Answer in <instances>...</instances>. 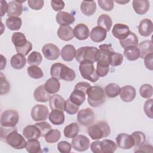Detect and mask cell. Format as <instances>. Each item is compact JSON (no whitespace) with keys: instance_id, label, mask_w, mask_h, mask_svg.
<instances>
[{"instance_id":"ac0fdd59","label":"cell","mask_w":153,"mask_h":153,"mask_svg":"<svg viewBox=\"0 0 153 153\" xmlns=\"http://www.w3.org/2000/svg\"><path fill=\"white\" fill-rule=\"evenodd\" d=\"M65 100L60 94H55L51 96L49 99V105L51 110L57 109L62 111H64Z\"/></svg>"},{"instance_id":"9f6ffc18","label":"cell","mask_w":153,"mask_h":153,"mask_svg":"<svg viewBox=\"0 0 153 153\" xmlns=\"http://www.w3.org/2000/svg\"><path fill=\"white\" fill-rule=\"evenodd\" d=\"M27 4L31 9L39 10L43 7L44 1L43 0H29L27 1Z\"/></svg>"},{"instance_id":"836d02e7","label":"cell","mask_w":153,"mask_h":153,"mask_svg":"<svg viewBox=\"0 0 153 153\" xmlns=\"http://www.w3.org/2000/svg\"><path fill=\"white\" fill-rule=\"evenodd\" d=\"M97 24L98 26L103 28L106 32H109L112 25V20L109 15L102 14L99 17Z\"/></svg>"},{"instance_id":"03108f58","label":"cell","mask_w":153,"mask_h":153,"mask_svg":"<svg viewBox=\"0 0 153 153\" xmlns=\"http://www.w3.org/2000/svg\"><path fill=\"white\" fill-rule=\"evenodd\" d=\"M128 2V1H126V2H124V1H121H121H120V2H119V1H117V3H119V4H121V3H124V4H125V3H127Z\"/></svg>"},{"instance_id":"cb8c5ba5","label":"cell","mask_w":153,"mask_h":153,"mask_svg":"<svg viewBox=\"0 0 153 153\" xmlns=\"http://www.w3.org/2000/svg\"><path fill=\"white\" fill-rule=\"evenodd\" d=\"M33 97L36 101L39 102H47L50 98V94L47 91L44 85L38 86L33 92Z\"/></svg>"},{"instance_id":"ee69618b","label":"cell","mask_w":153,"mask_h":153,"mask_svg":"<svg viewBox=\"0 0 153 153\" xmlns=\"http://www.w3.org/2000/svg\"><path fill=\"white\" fill-rule=\"evenodd\" d=\"M60 136L61 133L59 130L53 129L47 133L44 137L46 142L48 143H53L59 141L60 139Z\"/></svg>"},{"instance_id":"ab89813d","label":"cell","mask_w":153,"mask_h":153,"mask_svg":"<svg viewBox=\"0 0 153 153\" xmlns=\"http://www.w3.org/2000/svg\"><path fill=\"white\" fill-rule=\"evenodd\" d=\"M121 88L116 83H109L105 88V93L109 98L117 97L120 92Z\"/></svg>"},{"instance_id":"52a82bcc","label":"cell","mask_w":153,"mask_h":153,"mask_svg":"<svg viewBox=\"0 0 153 153\" xmlns=\"http://www.w3.org/2000/svg\"><path fill=\"white\" fill-rule=\"evenodd\" d=\"M94 113L90 108L80 110L77 115V120L78 123L85 127L91 125L94 123Z\"/></svg>"},{"instance_id":"7402d4cb","label":"cell","mask_w":153,"mask_h":153,"mask_svg":"<svg viewBox=\"0 0 153 153\" xmlns=\"http://www.w3.org/2000/svg\"><path fill=\"white\" fill-rule=\"evenodd\" d=\"M109 71V62L108 59L100 57L97 62L96 72L99 77L105 76Z\"/></svg>"},{"instance_id":"1f68e13d","label":"cell","mask_w":153,"mask_h":153,"mask_svg":"<svg viewBox=\"0 0 153 153\" xmlns=\"http://www.w3.org/2000/svg\"><path fill=\"white\" fill-rule=\"evenodd\" d=\"M26 63L25 56L17 53L13 55L10 60V65L15 69H22Z\"/></svg>"},{"instance_id":"4fadbf2b","label":"cell","mask_w":153,"mask_h":153,"mask_svg":"<svg viewBox=\"0 0 153 153\" xmlns=\"http://www.w3.org/2000/svg\"><path fill=\"white\" fill-rule=\"evenodd\" d=\"M136 91L134 87L127 85L121 88L120 96L124 102H131L136 97Z\"/></svg>"},{"instance_id":"7c38bea8","label":"cell","mask_w":153,"mask_h":153,"mask_svg":"<svg viewBox=\"0 0 153 153\" xmlns=\"http://www.w3.org/2000/svg\"><path fill=\"white\" fill-rule=\"evenodd\" d=\"M112 33L115 38L119 40L126 38L130 33L129 27L123 23H116L114 26Z\"/></svg>"},{"instance_id":"484cf974","label":"cell","mask_w":153,"mask_h":153,"mask_svg":"<svg viewBox=\"0 0 153 153\" xmlns=\"http://www.w3.org/2000/svg\"><path fill=\"white\" fill-rule=\"evenodd\" d=\"M75 76L76 74L75 71L62 63L59 72V79L72 81L75 79Z\"/></svg>"},{"instance_id":"30bf717a","label":"cell","mask_w":153,"mask_h":153,"mask_svg":"<svg viewBox=\"0 0 153 153\" xmlns=\"http://www.w3.org/2000/svg\"><path fill=\"white\" fill-rule=\"evenodd\" d=\"M117 145L123 149H129L134 146L133 138L131 135L121 133L117 135L115 138Z\"/></svg>"},{"instance_id":"f5cc1de1","label":"cell","mask_w":153,"mask_h":153,"mask_svg":"<svg viewBox=\"0 0 153 153\" xmlns=\"http://www.w3.org/2000/svg\"><path fill=\"white\" fill-rule=\"evenodd\" d=\"M72 148L71 144L67 141H60L57 143V149L61 153H69Z\"/></svg>"},{"instance_id":"680465c9","label":"cell","mask_w":153,"mask_h":153,"mask_svg":"<svg viewBox=\"0 0 153 153\" xmlns=\"http://www.w3.org/2000/svg\"><path fill=\"white\" fill-rule=\"evenodd\" d=\"M144 64L145 67L150 70L152 71L153 70V53H150L148 55H146L144 58Z\"/></svg>"},{"instance_id":"277c9868","label":"cell","mask_w":153,"mask_h":153,"mask_svg":"<svg viewBox=\"0 0 153 153\" xmlns=\"http://www.w3.org/2000/svg\"><path fill=\"white\" fill-rule=\"evenodd\" d=\"M79 70L81 76L92 82H96L99 76L97 74L93 63L90 61H83L79 63Z\"/></svg>"},{"instance_id":"8d00e7d4","label":"cell","mask_w":153,"mask_h":153,"mask_svg":"<svg viewBox=\"0 0 153 153\" xmlns=\"http://www.w3.org/2000/svg\"><path fill=\"white\" fill-rule=\"evenodd\" d=\"M120 43L124 48L128 46H137L138 45V38L134 33L130 32L126 38L120 40Z\"/></svg>"},{"instance_id":"6125c7cd","label":"cell","mask_w":153,"mask_h":153,"mask_svg":"<svg viewBox=\"0 0 153 153\" xmlns=\"http://www.w3.org/2000/svg\"><path fill=\"white\" fill-rule=\"evenodd\" d=\"M138 149L135 151V152H152L153 149H152V146L151 145L149 144H143L140 146H139Z\"/></svg>"},{"instance_id":"f1b7e54d","label":"cell","mask_w":153,"mask_h":153,"mask_svg":"<svg viewBox=\"0 0 153 153\" xmlns=\"http://www.w3.org/2000/svg\"><path fill=\"white\" fill-rule=\"evenodd\" d=\"M45 90L50 94H55L57 93L60 88V83L58 79L51 77L47 80L44 84Z\"/></svg>"},{"instance_id":"603a6c76","label":"cell","mask_w":153,"mask_h":153,"mask_svg":"<svg viewBox=\"0 0 153 153\" xmlns=\"http://www.w3.org/2000/svg\"><path fill=\"white\" fill-rule=\"evenodd\" d=\"M76 49L71 44L65 45L61 50L60 54L62 59L66 62H71L76 56Z\"/></svg>"},{"instance_id":"ffe728a7","label":"cell","mask_w":153,"mask_h":153,"mask_svg":"<svg viewBox=\"0 0 153 153\" xmlns=\"http://www.w3.org/2000/svg\"><path fill=\"white\" fill-rule=\"evenodd\" d=\"M132 6L134 11L139 15L146 13L149 9V2L147 0H134Z\"/></svg>"},{"instance_id":"ba28073f","label":"cell","mask_w":153,"mask_h":153,"mask_svg":"<svg viewBox=\"0 0 153 153\" xmlns=\"http://www.w3.org/2000/svg\"><path fill=\"white\" fill-rule=\"evenodd\" d=\"M30 114L33 121H44L47 119L49 111L45 105L37 104L32 108Z\"/></svg>"},{"instance_id":"7dc6e473","label":"cell","mask_w":153,"mask_h":153,"mask_svg":"<svg viewBox=\"0 0 153 153\" xmlns=\"http://www.w3.org/2000/svg\"><path fill=\"white\" fill-rule=\"evenodd\" d=\"M109 62V65H111L112 66L115 67L120 66L123 62V56L120 53L114 52L111 54Z\"/></svg>"},{"instance_id":"8992f818","label":"cell","mask_w":153,"mask_h":153,"mask_svg":"<svg viewBox=\"0 0 153 153\" xmlns=\"http://www.w3.org/2000/svg\"><path fill=\"white\" fill-rule=\"evenodd\" d=\"M19 120L18 112L14 109H7L1 115V126L5 127H16Z\"/></svg>"},{"instance_id":"d590c367","label":"cell","mask_w":153,"mask_h":153,"mask_svg":"<svg viewBox=\"0 0 153 153\" xmlns=\"http://www.w3.org/2000/svg\"><path fill=\"white\" fill-rule=\"evenodd\" d=\"M79 130V127L78 124L76 123H72L64 128V136L66 138H74L78 134Z\"/></svg>"},{"instance_id":"b9f144b4","label":"cell","mask_w":153,"mask_h":153,"mask_svg":"<svg viewBox=\"0 0 153 153\" xmlns=\"http://www.w3.org/2000/svg\"><path fill=\"white\" fill-rule=\"evenodd\" d=\"M28 75L33 79H40L43 77L44 73L42 69L36 65H31L27 68Z\"/></svg>"},{"instance_id":"2e32d148","label":"cell","mask_w":153,"mask_h":153,"mask_svg":"<svg viewBox=\"0 0 153 153\" xmlns=\"http://www.w3.org/2000/svg\"><path fill=\"white\" fill-rule=\"evenodd\" d=\"M74 16L66 11H59L56 16V22L60 26H69L75 22Z\"/></svg>"},{"instance_id":"74e56055","label":"cell","mask_w":153,"mask_h":153,"mask_svg":"<svg viewBox=\"0 0 153 153\" xmlns=\"http://www.w3.org/2000/svg\"><path fill=\"white\" fill-rule=\"evenodd\" d=\"M5 24L7 27L11 30H17L20 29L22 20L19 17H9L7 19Z\"/></svg>"},{"instance_id":"3957f363","label":"cell","mask_w":153,"mask_h":153,"mask_svg":"<svg viewBox=\"0 0 153 153\" xmlns=\"http://www.w3.org/2000/svg\"><path fill=\"white\" fill-rule=\"evenodd\" d=\"M87 100L91 107L96 108L105 101V93L103 88L98 85L91 86L87 91Z\"/></svg>"},{"instance_id":"7bdbcfd3","label":"cell","mask_w":153,"mask_h":153,"mask_svg":"<svg viewBox=\"0 0 153 153\" xmlns=\"http://www.w3.org/2000/svg\"><path fill=\"white\" fill-rule=\"evenodd\" d=\"M42 60V57L40 53L33 51L30 53L27 59V62L29 65H39L41 64Z\"/></svg>"},{"instance_id":"d6986e66","label":"cell","mask_w":153,"mask_h":153,"mask_svg":"<svg viewBox=\"0 0 153 153\" xmlns=\"http://www.w3.org/2000/svg\"><path fill=\"white\" fill-rule=\"evenodd\" d=\"M107 35V32L103 28L100 26L94 27L90 33L91 39L95 42H100L105 39Z\"/></svg>"},{"instance_id":"83f0119b","label":"cell","mask_w":153,"mask_h":153,"mask_svg":"<svg viewBox=\"0 0 153 153\" xmlns=\"http://www.w3.org/2000/svg\"><path fill=\"white\" fill-rule=\"evenodd\" d=\"M96 8L97 6L96 2L94 1H82L80 5L81 12L87 16H92L96 12Z\"/></svg>"},{"instance_id":"11a10c76","label":"cell","mask_w":153,"mask_h":153,"mask_svg":"<svg viewBox=\"0 0 153 153\" xmlns=\"http://www.w3.org/2000/svg\"><path fill=\"white\" fill-rule=\"evenodd\" d=\"M153 104V99H148L145 103L144 106H143V109L145 114L146 116L151 118H153V114L152 111V106Z\"/></svg>"},{"instance_id":"8fae6325","label":"cell","mask_w":153,"mask_h":153,"mask_svg":"<svg viewBox=\"0 0 153 153\" xmlns=\"http://www.w3.org/2000/svg\"><path fill=\"white\" fill-rule=\"evenodd\" d=\"M44 56L48 60H54L59 57L60 51L57 46L53 44H45L42 48Z\"/></svg>"},{"instance_id":"816d5d0a","label":"cell","mask_w":153,"mask_h":153,"mask_svg":"<svg viewBox=\"0 0 153 153\" xmlns=\"http://www.w3.org/2000/svg\"><path fill=\"white\" fill-rule=\"evenodd\" d=\"M1 95L7 94L10 90V84L2 73H1Z\"/></svg>"},{"instance_id":"9c48e42d","label":"cell","mask_w":153,"mask_h":153,"mask_svg":"<svg viewBox=\"0 0 153 153\" xmlns=\"http://www.w3.org/2000/svg\"><path fill=\"white\" fill-rule=\"evenodd\" d=\"M90 140L84 135L79 134L75 136L72 140V148L77 151L83 152L87 151L90 146Z\"/></svg>"},{"instance_id":"5b68a950","label":"cell","mask_w":153,"mask_h":153,"mask_svg":"<svg viewBox=\"0 0 153 153\" xmlns=\"http://www.w3.org/2000/svg\"><path fill=\"white\" fill-rule=\"evenodd\" d=\"M8 145L16 149H22L25 148L26 142L23 136L19 133L16 129L11 131L4 140Z\"/></svg>"},{"instance_id":"e7e4bbea","label":"cell","mask_w":153,"mask_h":153,"mask_svg":"<svg viewBox=\"0 0 153 153\" xmlns=\"http://www.w3.org/2000/svg\"><path fill=\"white\" fill-rule=\"evenodd\" d=\"M1 70H2L6 66V63H7V60L4 57V56L2 54L1 55Z\"/></svg>"},{"instance_id":"91938a15","label":"cell","mask_w":153,"mask_h":153,"mask_svg":"<svg viewBox=\"0 0 153 153\" xmlns=\"http://www.w3.org/2000/svg\"><path fill=\"white\" fill-rule=\"evenodd\" d=\"M65 2L63 1H51V6L55 11H59L65 7Z\"/></svg>"},{"instance_id":"d6a6232c","label":"cell","mask_w":153,"mask_h":153,"mask_svg":"<svg viewBox=\"0 0 153 153\" xmlns=\"http://www.w3.org/2000/svg\"><path fill=\"white\" fill-rule=\"evenodd\" d=\"M138 48L140 51V57L143 59L146 55L153 53V44L150 40H145L139 43Z\"/></svg>"},{"instance_id":"681fc988","label":"cell","mask_w":153,"mask_h":153,"mask_svg":"<svg viewBox=\"0 0 153 153\" xmlns=\"http://www.w3.org/2000/svg\"><path fill=\"white\" fill-rule=\"evenodd\" d=\"M99 50L101 53V57H105L106 59H109V57L111 54L114 52L112 45L111 44H102L99 45Z\"/></svg>"},{"instance_id":"f35d334b","label":"cell","mask_w":153,"mask_h":153,"mask_svg":"<svg viewBox=\"0 0 153 153\" xmlns=\"http://www.w3.org/2000/svg\"><path fill=\"white\" fill-rule=\"evenodd\" d=\"M25 148L29 153H39L42 152L40 142L37 139L28 140V141L26 142Z\"/></svg>"},{"instance_id":"f6af8a7d","label":"cell","mask_w":153,"mask_h":153,"mask_svg":"<svg viewBox=\"0 0 153 153\" xmlns=\"http://www.w3.org/2000/svg\"><path fill=\"white\" fill-rule=\"evenodd\" d=\"M131 136L133 138L135 146L139 147L145 143L146 136L143 132L140 131H136L133 132Z\"/></svg>"},{"instance_id":"7a4b0ae2","label":"cell","mask_w":153,"mask_h":153,"mask_svg":"<svg viewBox=\"0 0 153 153\" xmlns=\"http://www.w3.org/2000/svg\"><path fill=\"white\" fill-rule=\"evenodd\" d=\"M87 132L91 139L99 140L108 137L111 133V128L106 122L100 121L89 126Z\"/></svg>"},{"instance_id":"be15d7a7","label":"cell","mask_w":153,"mask_h":153,"mask_svg":"<svg viewBox=\"0 0 153 153\" xmlns=\"http://www.w3.org/2000/svg\"><path fill=\"white\" fill-rule=\"evenodd\" d=\"M1 17H2L8 10V4L5 1L1 0Z\"/></svg>"},{"instance_id":"6da1fadb","label":"cell","mask_w":153,"mask_h":153,"mask_svg":"<svg viewBox=\"0 0 153 153\" xmlns=\"http://www.w3.org/2000/svg\"><path fill=\"white\" fill-rule=\"evenodd\" d=\"M101 57L100 50L95 47H82L76 51L75 59L78 63L83 61H90L92 63L97 62Z\"/></svg>"},{"instance_id":"f546056e","label":"cell","mask_w":153,"mask_h":153,"mask_svg":"<svg viewBox=\"0 0 153 153\" xmlns=\"http://www.w3.org/2000/svg\"><path fill=\"white\" fill-rule=\"evenodd\" d=\"M123 54L129 61H134L140 57V51L137 46H128L124 48Z\"/></svg>"},{"instance_id":"e0dca14e","label":"cell","mask_w":153,"mask_h":153,"mask_svg":"<svg viewBox=\"0 0 153 153\" xmlns=\"http://www.w3.org/2000/svg\"><path fill=\"white\" fill-rule=\"evenodd\" d=\"M90 32L88 26L84 23H79L74 29V36L78 40H85L89 36Z\"/></svg>"},{"instance_id":"6f0895ef","label":"cell","mask_w":153,"mask_h":153,"mask_svg":"<svg viewBox=\"0 0 153 153\" xmlns=\"http://www.w3.org/2000/svg\"><path fill=\"white\" fill-rule=\"evenodd\" d=\"M32 44L29 41H27V43L23 47H20V48H16V50L18 53L21 54L25 56L27 55L28 53L32 50Z\"/></svg>"},{"instance_id":"f907efd6","label":"cell","mask_w":153,"mask_h":153,"mask_svg":"<svg viewBox=\"0 0 153 153\" xmlns=\"http://www.w3.org/2000/svg\"><path fill=\"white\" fill-rule=\"evenodd\" d=\"M35 125L38 127L41 132V137L45 136L47 133L52 130L51 126L45 121L36 123Z\"/></svg>"},{"instance_id":"d4e9b609","label":"cell","mask_w":153,"mask_h":153,"mask_svg":"<svg viewBox=\"0 0 153 153\" xmlns=\"http://www.w3.org/2000/svg\"><path fill=\"white\" fill-rule=\"evenodd\" d=\"M23 134L27 140L37 139L41 137V132L35 125H28L23 130Z\"/></svg>"},{"instance_id":"44dd1931","label":"cell","mask_w":153,"mask_h":153,"mask_svg":"<svg viewBox=\"0 0 153 153\" xmlns=\"http://www.w3.org/2000/svg\"><path fill=\"white\" fill-rule=\"evenodd\" d=\"M57 36L65 41H69L74 37V30L70 26H60L57 30Z\"/></svg>"},{"instance_id":"db71d44e","label":"cell","mask_w":153,"mask_h":153,"mask_svg":"<svg viewBox=\"0 0 153 153\" xmlns=\"http://www.w3.org/2000/svg\"><path fill=\"white\" fill-rule=\"evenodd\" d=\"M98 4L99 7L104 11H111L114 7V4L112 1L109 0H98Z\"/></svg>"},{"instance_id":"9a60e30c","label":"cell","mask_w":153,"mask_h":153,"mask_svg":"<svg viewBox=\"0 0 153 153\" xmlns=\"http://www.w3.org/2000/svg\"><path fill=\"white\" fill-rule=\"evenodd\" d=\"M153 31L152 22L148 19L142 20L138 26V32L142 36H149Z\"/></svg>"},{"instance_id":"94428289","label":"cell","mask_w":153,"mask_h":153,"mask_svg":"<svg viewBox=\"0 0 153 153\" xmlns=\"http://www.w3.org/2000/svg\"><path fill=\"white\" fill-rule=\"evenodd\" d=\"M90 149L94 153H102L101 148V141L96 140L91 143Z\"/></svg>"},{"instance_id":"4316f807","label":"cell","mask_w":153,"mask_h":153,"mask_svg":"<svg viewBox=\"0 0 153 153\" xmlns=\"http://www.w3.org/2000/svg\"><path fill=\"white\" fill-rule=\"evenodd\" d=\"M86 93L77 88H74V91L71 93L69 99L73 103L78 106L81 105L85 100Z\"/></svg>"},{"instance_id":"60d3db41","label":"cell","mask_w":153,"mask_h":153,"mask_svg":"<svg viewBox=\"0 0 153 153\" xmlns=\"http://www.w3.org/2000/svg\"><path fill=\"white\" fill-rule=\"evenodd\" d=\"M117 148V144L112 140L103 139L101 141L102 153H112L116 151Z\"/></svg>"},{"instance_id":"e575fe53","label":"cell","mask_w":153,"mask_h":153,"mask_svg":"<svg viewBox=\"0 0 153 153\" xmlns=\"http://www.w3.org/2000/svg\"><path fill=\"white\" fill-rule=\"evenodd\" d=\"M11 41L15 48L23 47L27 42L26 36L24 33L19 32H14L11 36Z\"/></svg>"},{"instance_id":"c3c4849f","label":"cell","mask_w":153,"mask_h":153,"mask_svg":"<svg viewBox=\"0 0 153 153\" xmlns=\"http://www.w3.org/2000/svg\"><path fill=\"white\" fill-rule=\"evenodd\" d=\"M78 110H79V106L73 103L72 101H71L69 99H67L65 101L64 111H65L66 113L71 115H74L76 114Z\"/></svg>"},{"instance_id":"5bb4252c","label":"cell","mask_w":153,"mask_h":153,"mask_svg":"<svg viewBox=\"0 0 153 153\" xmlns=\"http://www.w3.org/2000/svg\"><path fill=\"white\" fill-rule=\"evenodd\" d=\"M25 1H12L8 4L7 16L9 17L20 16L23 11L22 3Z\"/></svg>"},{"instance_id":"bcb514c9","label":"cell","mask_w":153,"mask_h":153,"mask_svg":"<svg viewBox=\"0 0 153 153\" xmlns=\"http://www.w3.org/2000/svg\"><path fill=\"white\" fill-rule=\"evenodd\" d=\"M139 94L142 97L145 99L151 97L153 94L152 86L149 84H142L139 88Z\"/></svg>"},{"instance_id":"4dcf8cb0","label":"cell","mask_w":153,"mask_h":153,"mask_svg":"<svg viewBox=\"0 0 153 153\" xmlns=\"http://www.w3.org/2000/svg\"><path fill=\"white\" fill-rule=\"evenodd\" d=\"M50 121L54 125H61L65 121V115L63 111L54 109L48 115Z\"/></svg>"}]
</instances>
